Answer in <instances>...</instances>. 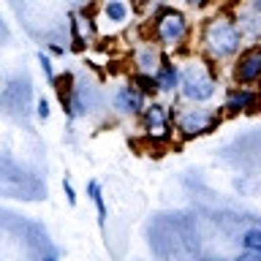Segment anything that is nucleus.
Wrapping results in <instances>:
<instances>
[{
  "label": "nucleus",
  "instance_id": "1",
  "mask_svg": "<svg viewBox=\"0 0 261 261\" xmlns=\"http://www.w3.org/2000/svg\"><path fill=\"white\" fill-rule=\"evenodd\" d=\"M240 44H242L240 28H237L234 22L223 19V16L212 19L207 28H204V46H207V52L215 57V60L231 57L237 49H240Z\"/></svg>",
  "mask_w": 261,
  "mask_h": 261
},
{
  "label": "nucleus",
  "instance_id": "2",
  "mask_svg": "<svg viewBox=\"0 0 261 261\" xmlns=\"http://www.w3.org/2000/svg\"><path fill=\"white\" fill-rule=\"evenodd\" d=\"M182 93L196 103L210 101L215 95V76L204 68V63H191L182 71Z\"/></svg>",
  "mask_w": 261,
  "mask_h": 261
},
{
  "label": "nucleus",
  "instance_id": "3",
  "mask_svg": "<svg viewBox=\"0 0 261 261\" xmlns=\"http://www.w3.org/2000/svg\"><path fill=\"white\" fill-rule=\"evenodd\" d=\"M155 30H158V38L166 46H177L179 41L185 38L188 22L179 11H174V8H163L158 14V19H155Z\"/></svg>",
  "mask_w": 261,
  "mask_h": 261
},
{
  "label": "nucleus",
  "instance_id": "4",
  "mask_svg": "<svg viewBox=\"0 0 261 261\" xmlns=\"http://www.w3.org/2000/svg\"><path fill=\"white\" fill-rule=\"evenodd\" d=\"M218 122V117H212L210 112L204 109H191L188 114L179 117V130H182L185 136H196V134H207L212 130V125Z\"/></svg>",
  "mask_w": 261,
  "mask_h": 261
},
{
  "label": "nucleus",
  "instance_id": "5",
  "mask_svg": "<svg viewBox=\"0 0 261 261\" xmlns=\"http://www.w3.org/2000/svg\"><path fill=\"white\" fill-rule=\"evenodd\" d=\"M234 76H237V82H242V85L261 79V49H250V52H245L240 57V63H237V68H234Z\"/></svg>",
  "mask_w": 261,
  "mask_h": 261
},
{
  "label": "nucleus",
  "instance_id": "6",
  "mask_svg": "<svg viewBox=\"0 0 261 261\" xmlns=\"http://www.w3.org/2000/svg\"><path fill=\"white\" fill-rule=\"evenodd\" d=\"M144 93L136 87H120L117 95H114V106L122 112V114H139L144 112Z\"/></svg>",
  "mask_w": 261,
  "mask_h": 261
},
{
  "label": "nucleus",
  "instance_id": "7",
  "mask_svg": "<svg viewBox=\"0 0 261 261\" xmlns=\"http://www.w3.org/2000/svg\"><path fill=\"white\" fill-rule=\"evenodd\" d=\"M144 122H147V130H150V136L155 139H166L169 136V122H166V112H163V106L152 103L144 109Z\"/></svg>",
  "mask_w": 261,
  "mask_h": 261
},
{
  "label": "nucleus",
  "instance_id": "8",
  "mask_svg": "<svg viewBox=\"0 0 261 261\" xmlns=\"http://www.w3.org/2000/svg\"><path fill=\"white\" fill-rule=\"evenodd\" d=\"M258 101V95L256 93H248V90H234L231 95H228V101H226V109L228 112H242V109H253Z\"/></svg>",
  "mask_w": 261,
  "mask_h": 261
},
{
  "label": "nucleus",
  "instance_id": "9",
  "mask_svg": "<svg viewBox=\"0 0 261 261\" xmlns=\"http://www.w3.org/2000/svg\"><path fill=\"white\" fill-rule=\"evenodd\" d=\"M155 79H158V87H161V90H174L177 82H179V73H177L174 65H171L166 57H163V60H161V68H158V73H155Z\"/></svg>",
  "mask_w": 261,
  "mask_h": 261
},
{
  "label": "nucleus",
  "instance_id": "10",
  "mask_svg": "<svg viewBox=\"0 0 261 261\" xmlns=\"http://www.w3.org/2000/svg\"><path fill=\"white\" fill-rule=\"evenodd\" d=\"M87 193H90V199H93L95 210H98V226H101V231H103V228H106V204H103L101 185H98L95 179H90V182H87Z\"/></svg>",
  "mask_w": 261,
  "mask_h": 261
},
{
  "label": "nucleus",
  "instance_id": "11",
  "mask_svg": "<svg viewBox=\"0 0 261 261\" xmlns=\"http://www.w3.org/2000/svg\"><path fill=\"white\" fill-rule=\"evenodd\" d=\"M242 248L261 256V228H248V231L242 234Z\"/></svg>",
  "mask_w": 261,
  "mask_h": 261
},
{
  "label": "nucleus",
  "instance_id": "12",
  "mask_svg": "<svg viewBox=\"0 0 261 261\" xmlns=\"http://www.w3.org/2000/svg\"><path fill=\"white\" fill-rule=\"evenodd\" d=\"M240 33H250V36H258V33H261V11H256V14H242Z\"/></svg>",
  "mask_w": 261,
  "mask_h": 261
},
{
  "label": "nucleus",
  "instance_id": "13",
  "mask_svg": "<svg viewBox=\"0 0 261 261\" xmlns=\"http://www.w3.org/2000/svg\"><path fill=\"white\" fill-rule=\"evenodd\" d=\"M134 85L142 90L144 95H152L155 90H161V87H158V79H155L152 73H136V76H134Z\"/></svg>",
  "mask_w": 261,
  "mask_h": 261
},
{
  "label": "nucleus",
  "instance_id": "14",
  "mask_svg": "<svg viewBox=\"0 0 261 261\" xmlns=\"http://www.w3.org/2000/svg\"><path fill=\"white\" fill-rule=\"evenodd\" d=\"M106 16H109V22H122L128 16V8L120 3V0H109L106 3Z\"/></svg>",
  "mask_w": 261,
  "mask_h": 261
},
{
  "label": "nucleus",
  "instance_id": "15",
  "mask_svg": "<svg viewBox=\"0 0 261 261\" xmlns=\"http://www.w3.org/2000/svg\"><path fill=\"white\" fill-rule=\"evenodd\" d=\"M139 65H142L144 71H152V68H155V55H152V49H144V52L139 55Z\"/></svg>",
  "mask_w": 261,
  "mask_h": 261
},
{
  "label": "nucleus",
  "instance_id": "16",
  "mask_svg": "<svg viewBox=\"0 0 261 261\" xmlns=\"http://www.w3.org/2000/svg\"><path fill=\"white\" fill-rule=\"evenodd\" d=\"M38 63H41V68H44V73H46V79H49V85H52L55 82V71H52V60H49V57L41 52L38 55Z\"/></svg>",
  "mask_w": 261,
  "mask_h": 261
},
{
  "label": "nucleus",
  "instance_id": "17",
  "mask_svg": "<svg viewBox=\"0 0 261 261\" xmlns=\"http://www.w3.org/2000/svg\"><path fill=\"white\" fill-rule=\"evenodd\" d=\"M63 191H65V196H68V204L73 207V204H76V193H73V188H71V182H68V179L63 182Z\"/></svg>",
  "mask_w": 261,
  "mask_h": 261
},
{
  "label": "nucleus",
  "instance_id": "18",
  "mask_svg": "<svg viewBox=\"0 0 261 261\" xmlns=\"http://www.w3.org/2000/svg\"><path fill=\"white\" fill-rule=\"evenodd\" d=\"M38 117H41V120L49 117V103H46V98H41V101H38Z\"/></svg>",
  "mask_w": 261,
  "mask_h": 261
},
{
  "label": "nucleus",
  "instance_id": "19",
  "mask_svg": "<svg viewBox=\"0 0 261 261\" xmlns=\"http://www.w3.org/2000/svg\"><path fill=\"white\" fill-rule=\"evenodd\" d=\"M188 3H191V6H207L210 0H188Z\"/></svg>",
  "mask_w": 261,
  "mask_h": 261
},
{
  "label": "nucleus",
  "instance_id": "20",
  "mask_svg": "<svg viewBox=\"0 0 261 261\" xmlns=\"http://www.w3.org/2000/svg\"><path fill=\"white\" fill-rule=\"evenodd\" d=\"M253 8H256V11H261V0H253Z\"/></svg>",
  "mask_w": 261,
  "mask_h": 261
},
{
  "label": "nucleus",
  "instance_id": "21",
  "mask_svg": "<svg viewBox=\"0 0 261 261\" xmlns=\"http://www.w3.org/2000/svg\"><path fill=\"white\" fill-rule=\"evenodd\" d=\"M139 3H150V0H139Z\"/></svg>",
  "mask_w": 261,
  "mask_h": 261
}]
</instances>
